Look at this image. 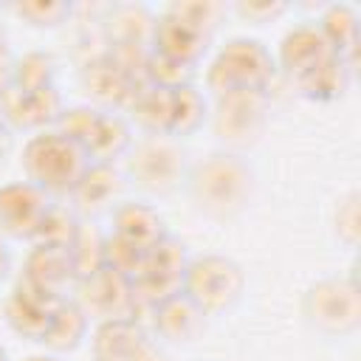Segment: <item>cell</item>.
<instances>
[{
    "label": "cell",
    "mask_w": 361,
    "mask_h": 361,
    "mask_svg": "<svg viewBox=\"0 0 361 361\" xmlns=\"http://www.w3.org/2000/svg\"><path fill=\"white\" fill-rule=\"evenodd\" d=\"M319 31L324 34L327 45L336 56H341L347 65L355 68L358 39H361V14L350 3H330L319 17Z\"/></svg>",
    "instance_id": "obj_18"
},
{
    "label": "cell",
    "mask_w": 361,
    "mask_h": 361,
    "mask_svg": "<svg viewBox=\"0 0 361 361\" xmlns=\"http://www.w3.org/2000/svg\"><path fill=\"white\" fill-rule=\"evenodd\" d=\"M155 14L144 6H113L107 17V34L113 48H147L152 39Z\"/></svg>",
    "instance_id": "obj_22"
},
{
    "label": "cell",
    "mask_w": 361,
    "mask_h": 361,
    "mask_svg": "<svg viewBox=\"0 0 361 361\" xmlns=\"http://www.w3.org/2000/svg\"><path fill=\"white\" fill-rule=\"evenodd\" d=\"M90 330V316L82 310L76 299H59L51 310L48 327L42 333V344L51 353H73Z\"/></svg>",
    "instance_id": "obj_19"
},
{
    "label": "cell",
    "mask_w": 361,
    "mask_h": 361,
    "mask_svg": "<svg viewBox=\"0 0 361 361\" xmlns=\"http://www.w3.org/2000/svg\"><path fill=\"white\" fill-rule=\"evenodd\" d=\"M276 76L274 54L251 37L228 39L206 68V90L212 96L234 90H265Z\"/></svg>",
    "instance_id": "obj_4"
},
{
    "label": "cell",
    "mask_w": 361,
    "mask_h": 361,
    "mask_svg": "<svg viewBox=\"0 0 361 361\" xmlns=\"http://www.w3.org/2000/svg\"><path fill=\"white\" fill-rule=\"evenodd\" d=\"M268 113L271 102L265 90H234L214 96V104L209 107V121L223 149L240 152L259 141L268 124Z\"/></svg>",
    "instance_id": "obj_7"
},
{
    "label": "cell",
    "mask_w": 361,
    "mask_h": 361,
    "mask_svg": "<svg viewBox=\"0 0 361 361\" xmlns=\"http://www.w3.org/2000/svg\"><path fill=\"white\" fill-rule=\"evenodd\" d=\"M307 327L327 338L353 336L361 327V290L353 276H324L302 296Z\"/></svg>",
    "instance_id": "obj_5"
},
{
    "label": "cell",
    "mask_w": 361,
    "mask_h": 361,
    "mask_svg": "<svg viewBox=\"0 0 361 361\" xmlns=\"http://www.w3.org/2000/svg\"><path fill=\"white\" fill-rule=\"evenodd\" d=\"M206 313L183 293H169L152 305V327L155 336L169 344H189L206 330Z\"/></svg>",
    "instance_id": "obj_14"
},
{
    "label": "cell",
    "mask_w": 361,
    "mask_h": 361,
    "mask_svg": "<svg viewBox=\"0 0 361 361\" xmlns=\"http://www.w3.org/2000/svg\"><path fill=\"white\" fill-rule=\"evenodd\" d=\"M48 209L51 197L28 180L0 186V234L14 240H34Z\"/></svg>",
    "instance_id": "obj_9"
},
{
    "label": "cell",
    "mask_w": 361,
    "mask_h": 361,
    "mask_svg": "<svg viewBox=\"0 0 361 361\" xmlns=\"http://www.w3.org/2000/svg\"><path fill=\"white\" fill-rule=\"evenodd\" d=\"M206 121H209V99L203 90H197L195 85L172 90V99H169V135L172 138L180 141L186 135H195Z\"/></svg>",
    "instance_id": "obj_24"
},
{
    "label": "cell",
    "mask_w": 361,
    "mask_h": 361,
    "mask_svg": "<svg viewBox=\"0 0 361 361\" xmlns=\"http://www.w3.org/2000/svg\"><path fill=\"white\" fill-rule=\"evenodd\" d=\"M90 347L96 361H161L158 344L133 316L99 322Z\"/></svg>",
    "instance_id": "obj_8"
},
{
    "label": "cell",
    "mask_w": 361,
    "mask_h": 361,
    "mask_svg": "<svg viewBox=\"0 0 361 361\" xmlns=\"http://www.w3.org/2000/svg\"><path fill=\"white\" fill-rule=\"evenodd\" d=\"M124 175L135 189L152 197H164L178 192L186 183L189 161L178 138L172 135H141L133 138V147L127 149Z\"/></svg>",
    "instance_id": "obj_3"
},
{
    "label": "cell",
    "mask_w": 361,
    "mask_h": 361,
    "mask_svg": "<svg viewBox=\"0 0 361 361\" xmlns=\"http://www.w3.org/2000/svg\"><path fill=\"white\" fill-rule=\"evenodd\" d=\"M183 186L192 206L203 217L226 223L251 206L257 192V172L240 152L217 149L189 166Z\"/></svg>",
    "instance_id": "obj_1"
},
{
    "label": "cell",
    "mask_w": 361,
    "mask_h": 361,
    "mask_svg": "<svg viewBox=\"0 0 361 361\" xmlns=\"http://www.w3.org/2000/svg\"><path fill=\"white\" fill-rule=\"evenodd\" d=\"M192 79H195V65H183L178 59H169V56L149 51V56L144 62V82L147 85H155L164 90H178V87L192 85Z\"/></svg>",
    "instance_id": "obj_27"
},
{
    "label": "cell",
    "mask_w": 361,
    "mask_h": 361,
    "mask_svg": "<svg viewBox=\"0 0 361 361\" xmlns=\"http://www.w3.org/2000/svg\"><path fill=\"white\" fill-rule=\"evenodd\" d=\"M0 113L11 124V130L23 127V130L42 133L56 124V118L62 113V96H59L56 85L42 87V90H23V87L8 85L0 93Z\"/></svg>",
    "instance_id": "obj_12"
},
{
    "label": "cell",
    "mask_w": 361,
    "mask_h": 361,
    "mask_svg": "<svg viewBox=\"0 0 361 361\" xmlns=\"http://www.w3.org/2000/svg\"><path fill=\"white\" fill-rule=\"evenodd\" d=\"M333 231H336V237L347 248H355L358 245V240H361V195L355 189L353 192H344L336 200V209H333Z\"/></svg>",
    "instance_id": "obj_29"
},
{
    "label": "cell",
    "mask_w": 361,
    "mask_h": 361,
    "mask_svg": "<svg viewBox=\"0 0 361 361\" xmlns=\"http://www.w3.org/2000/svg\"><path fill=\"white\" fill-rule=\"evenodd\" d=\"M124 189V175L113 166V164H96L90 161V166L85 169V175L79 178V183L73 186L71 197L73 206L82 214H99V212H113L116 200Z\"/></svg>",
    "instance_id": "obj_16"
},
{
    "label": "cell",
    "mask_w": 361,
    "mask_h": 361,
    "mask_svg": "<svg viewBox=\"0 0 361 361\" xmlns=\"http://www.w3.org/2000/svg\"><path fill=\"white\" fill-rule=\"evenodd\" d=\"M237 8V14L243 17V20H248V23H271V20H276V17H282L285 11H288V3H276V0H271V3H237L234 6Z\"/></svg>",
    "instance_id": "obj_32"
},
{
    "label": "cell",
    "mask_w": 361,
    "mask_h": 361,
    "mask_svg": "<svg viewBox=\"0 0 361 361\" xmlns=\"http://www.w3.org/2000/svg\"><path fill=\"white\" fill-rule=\"evenodd\" d=\"M209 42H212V37H206L195 25L183 23L172 11H161L155 17V25H152L149 51L152 54H161V56H169V59H178L183 65H195L197 68V62L209 51Z\"/></svg>",
    "instance_id": "obj_13"
},
{
    "label": "cell",
    "mask_w": 361,
    "mask_h": 361,
    "mask_svg": "<svg viewBox=\"0 0 361 361\" xmlns=\"http://www.w3.org/2000/svg\"><path fill=\"white\" fill-rule=\"evenodd\" d=\"M113 237L149 251L166 237V226L161 212L147 200H121L113 209Z\"/></svg>",
    "instance_id": "obj_15"
},
{
    "label": "cell",
    "mask_w": 361,
    "mask_h": 361,
    "mask_svg": "<svg viewBox=\"0 0 361 361\" xmlns=\"http://www.w3.org/2000/svg\"><path fill=\"white\" fill-rule=\"evenodd\" d=\"M333 56L336 54L327 45L319 25L316 23H302V25H293L282 37L274 62H276V71H282L293 85H299L305 76H310L316 68H322Z\"/></svg>",
    "instance_id": "obj_11"
},
{
    "label": "cell",
    "mask_w": 361,
    "mask_h": 361,
    "mask_svg": "<svg viewBox=\"0 0 361 361\" xmlns=\"http://www.w3.org/2000/svg\"><path fill=\"white\" fill-rule=\"evenodd\" d=\"M8 54V45H6V25L0 23V56H6Z\"/></svg>",
    "instance_id": "obj_34"
},
{
    "label": "cell",
    "mask_w": 361,
    "mask_h": 361,
    "mask_svg": "<svg viewBox=\"0 0 361 361\" xmlns=\"http://www.w3.org/2000/svg\"><path fill=\"white\" fill-rule=\"evenodd\" d=\"M166 11H172L175 17H180L183 23L195 25L197 31H203L206 37H214L223 14H226V6L223 3H209V0H197V3H172Z\"/></svg>",
    "instance_id": "obj_31"
},
{
    "label": "cell",
    "mask_w": 361,
    "mask_h": 361,
    "mask_svg": "<svg viewBox=\"0 0 361 361\" xmlns=\"http://www.w3.org/2000/svg\"><path fill=\"white\" fill-rule=\"evenodd\" d=\"M87 166L90 155L85 152V147L59 133L56 127L34 133L23 147L25 180L42 189L48 197L71 195Z\"/></svg>",
    "instance_id": "obj_2"
},
{
    "label": "cell",
    "mask_w": 361,
    "mask_h": 361,
    "mask_svg": "<svg viewBox=\"0 0 361 361\" xmlns=\"http://www.w3.org/2000/svg\"><path fill=\"white\" fill-rule=\"evenodd\" d=\"M180 290L206 313H228L245 293V274L240 262L223 254H200L186 262Z\"/></svg>",
    "instance_id": "obj_6"
},
{
    "label": "cell",
    "mask_w": 361,
    "mask_h": 361,
    "mask_svg": "<svg viewBox=\"0 0 361 361\" xmlns=\"http://www.w3.org/2000/svg\"><path fill=\"white\" fill-rule=\"evenodd\" d=\"M11 11L34 28H56L68 23L73 8L71 3H59V0H23V3H14Z\"/></svg>",
    "instance_id": "obj_30"
},
{
    "label": "cell",
    "mask_w": 361,
    "mask_h": 361,
    "mask_svg": "<svg viewBox=\"0 0 361 361\" xmlns=\"http://www.w3.org/2000/svg\"><path fill=\"white\" fill-rule=\"evenodd\" d=\"M11 149V124L3 118V113H0V161L6 158V152Z\"/></svg>",
    "instance_id": "obj_33"
},
{
    "label": "cell",
    "mask_w": 361,
    "mask_h": 361,
    "mask_svg": "<svg viewBox=\"0 0 361 361\" xmlns=\"http://www.w3.org/2000/svg\"><path fill=\"white\" fill-rule=\"evenodd\" d=\"M54 73H56L54 56L45 51H28L11 62V85L23 90L54 87Z\"/></svg>",
    "instance_id": "obj_26"
},
{
    "label": "cell",
    "mask_w": 361,
    "mask_h": 361,
    "mask_svg": "<svg viewBox=\"0 0 361 361\" xmlns=\"http://www.w3.org/2000/svg\"><path fill=\"white\" fill-rule=\"evenodd\" d=\"M59 299L28 285V282H20L6 305V316H8V324L23 333V336H31L37 341H42V333L48 327V319H51V310Z\"/></svg>",
    "instance_id": "obj_17"
},
{
    "label": "cell",
    "mask_w": 361,
    "mask_h": 361,
    "mask_svg": "<svg viewBox=\"0 0 361 361\" xmlns=\"http://www.w3.org/2000/svg\"><path fill=\"white\" fill-rule=\"evenodd\" d=\"M0 361H6V350L3 347H0Z\"/></svg>",
    "instance_id": "obj_35"
},
{
    "label": "cell",
    "mask_w": 361,
    "mask_h": 361,
    "mask_svg": "<svg viewBox=\"0 0 361 361\" xmlns=\"http://www.w3.org/2000/svg\"><path fill=\"white\" fill-rule=\"evenodd\" d=\"M76 302L82 305V310L90 319H99V322L130 316V307L135 302L133 279L102 265V268H96L79 279V299Z\"/></svg>",
    "instance_id": "obj_10"
},
{
    "label": "cell",
    "mask_w": 361,
    "mask_h": 361,
    "mask_svg": "<svg viewBox=\"0 0 361 361\" xmlns=\"http://www.w3.org/2000/svg\"><path fill=\"white\" fill-rule=\"evenodd\" d=\"M73 276H76V271H73L68 248H51V245H37L34 248V254L28 259V276H25L28 285L62 299L59 290Z\"/></svg>",
    "instance_id": "obj_21"
},
{
    "label": "cell",
    "mask_w": 361,
    "mask_h": 361,
    "mask_svg": "<svg viewBox=\"0 0 361 361\" xmlns=\"http://www.w3.org/2000/svg\"><path fill=\"white\" fill-rule=\"evenodd\" d=\"M169 99H172V90H164V87H155V85H141L133 99L127 102V110H130V118L144 130V135H169Z\"/></svg>",
    "instance_id": "obj_23"
},
{
    "label": "cell",
    "mask_w": 361,
    "mask_h": 361,
    "mask_svg": "<svg viewBox=\"0 0 361 361\" xmlns=\"http://www.w3.org/2000/svg\"><path fill=\"white\" fill-rule=\"evenodd\" d=\"M353 65H347L341 56H333L330 62H324L322 68H316L310 76H305L296 87L305 99L310 102H319V104H327V102H338L347 87H350V79H353Z\"/></svg>",
    "instance_id": "obj_25"
},
{
    "label": "cell",
    "mask_w": 361,
    "mask_h": 361,
    "mask_svg": "<svg viewBox=\"0 0 361 361\" xmlns=\"http://www.w3.org/2000/svg\"><path fill=\"white\" fill-rule=\"evenodd\" d=\"M133 147V130L130 121L118 113H99V121L85 144V152L96 164H113L116 158H124Z\"/></svg>",
    "instance_id": "obj_20"
},
{
    "label": "cell",
    "mask_w": 361,
    "mask_h": 361,
    "mask_svg": "<svg viewBox=\"0 0 361 361\" xmlns=\"http://www.w3.org/2000/svg\"><path fill=\"white\" fill-rule=\"evenodd\" d=\"M79 226H82V223L76 220L73 212H68V209L51 203V209H48V214H45V220H42V226H39V231H37L34 240H37V245L68 248V245L73 243Z\"/></svg>",
    "instance_id": "obj_28"
}]
</instances>
